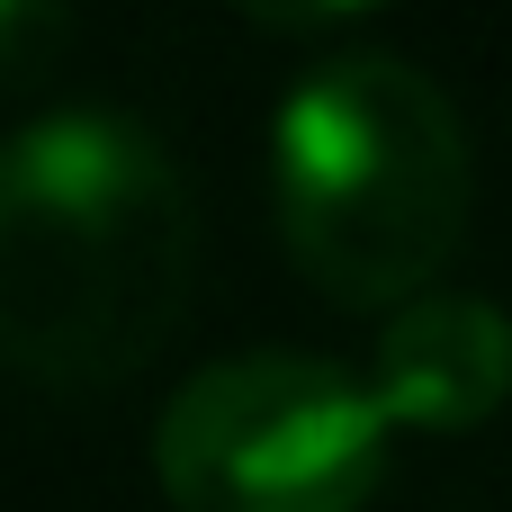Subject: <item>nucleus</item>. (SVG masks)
<instances>
[{"instance_id": "7ed1b4c3", "label": "nucleus", "mask_w": 512, "mask_h": 512, "mask_svg": "<svg viewBox=\"0 0 512 512\" xmlns=\"http://www.w3.org/2000/svg\"><path fill=\"white\" fill-rule=\"evenodd\" d=\"M387 405L324 351H234L171 387L153 477L171 512H369L387 477Z\"/></svg>"}, {"instance_id": "20e7f679", "label": "nucleus", "mask_w": 512, "mask_h": 512, "mask_svg": "<svg viewBox=\"0 0 512 512\" xmlns=\"http://www.w3.org/2000/svg\"><path fill=\"white\" fill-rule=\"evenodd\" d=\"M369 387L396 432H477L512 396V315L477 288H432L378 324Z\"/></svg>"}, {"instance_id": "f03ea898", "label": "nucleus", "mask_w": 512, "mask_h": 512, "mask_svg": "<svg viewBox=\"0 0 512 512\" xmlns=\"http://www.w3.org/2000/svg\"><path fill=\"white\" fill-rule=\"evenodd\" d=\"M477 153L459 99L387 54H324L288 81L270 117V207L288 261L333 306H414L441 288L450 252L468 243Z\"/></svg>"}, {"instance_id": "f257e3e1", "label": "nucleus", "mask_w": 512, "mask_h": 512, "mask_svg": "<svg viewBox=\"0 0 512 512\" xmlns=\"http://www.w3.org/2000/svg\"><path fill=\"white\" fill-rule=\"evenodd\" d=\"M198 279L180 162L126 108H54L0 162V351L45 396H99L153 360Z\"/></svg>"}]
</instances>
